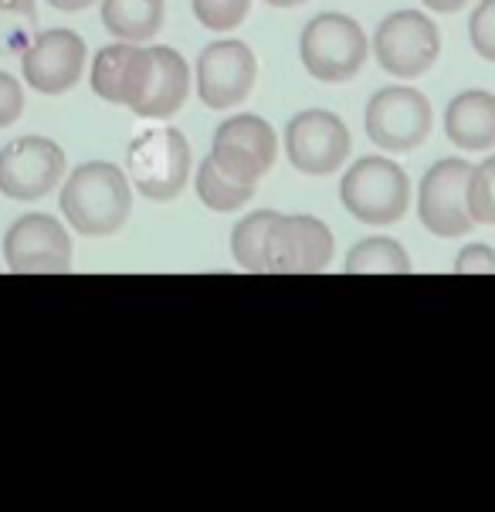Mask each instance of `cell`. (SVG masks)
I'll use <instances>...</instances> for the list:
<instances>
[{"label":"cell","instance_id":"cell-6","mask_svg":"<svg viewBox=\"0 0 495 512\" xmlns=\"http://www.w3.org/2000/svg\"><path fill=\"white\" fill-rule=\"evenodd\" d=\"M468 180L472 163L465 160H438L424 173L418 190L421 224L438 238H465L472 231V211H468Z\"/></svg>","mask_w":495,"mask_h":512},{"label":"cell","instance_id":"cell-16","mask_svg":"<svg viewBox=\"0 0 495 512\" xmlns=\"http://www.w3.org/2000/svg\"><path fill=\"white\" fill-rule=\"evenodd\" d=\"M187 92H190V68L184 62V55L160 45V48H153L150 85H146L140 106L133 112L146 119H167L187 102Z\"/></svg>","mask_w":495,"mask_h":512},{"label":"cell","instance_id":"cell-11","mask_svg":"<svg viewBox=\"0 0 495 512\" xmlns=\"http://www.w3.org/2000/svg\"><path fill=\"white\" fill-rule=\"evenodd\" d=\"M65 173V153L45 136H24L0 150V194L11 201H38Z\"/></svg>","mask_w":495,"mask_h":512},{"label":"cell","instance_id":"cell-10","mask_svg":"<svg viewBox=\"0 0 495 512\" xmlns=\"http://www.w3.org/2000/svg\"><path fill=\"white\" fill-rule=\"evenodd\" d=\"M333 262V231L309 214H279L265 241L268 272H323Z\"/></svg>","mask_w":495,"mask_h":512},{"label":"cell","instance_id":"cell-21","mask_svg":"<svg viewBox=\"0 0 495 512\" xmlns=\"http://www.w3.org/2000/svg\"><path fill=\"white\" fill-rule=\"evenodd\" d=\"M279 218L275 211H255L241 218L231 231V255L245 272H268L265 265V241L272 231V221Z\"/></svg>","mask_w":495,"mask_h":512},{"label":"cell","instance_id":"cell-17","mask_svg":"<svg viewBox=\"0 0 495 512\" xmlns=\"http://www.w3.org/2000/svg\"><path fill=\"white\" fill-rule=\"evenodd\" d=\"M445 133L458 150H492L495 146V95L472 89L451 99Z\"/></svg>","mask_w":495,"mask_h":512},{"label":"cell","instance_id":"cell-7","mask_svg":"<svg viewBox=\"0 0 495 512\" xmlns=\"http://www.w3.org/2000/svg\"><path fill=\"white\" fill-rule=\"evenodd\" d=\"M211 156L228 177L258 187V180L272 170L275 156H279V136L262 116L241 112L217 126Z\"/></svg>","mask_w":495,"mask_h":512},{"label":"cell","instance_id":"cell-20","mask_svg":"<svg viewBox=\"0 0 495 512\" xmlns=\"http://www.w3.org/2000/svg\"><path fill=\"white\" fill-rule=\"evenodd\" d=\"M350 275H404L411 272V258L394 238H363L346 255Z\"/></svg>","mask_w":495,"mask_h":512},{"label":"cell","instance_id":"cell-4","mask_svg":"<svg viewBox=\"0 0 495 512\" xmlns=\"http://www.w3.org/2000/svg\"><path fill=\"white\" fill-rule=\"evenodd\" d=\"M129 177L146 201H173L190 177V143L177 129H146L126 150Z\"/></svg>","mask_w":495,"mask_h":512},{"label":"cell","instance_id":"cell-28","mask_svg":"<svg viewBox=\"0 0 495 512\" xmlns=\"http://www.w3.org/2000/svg\"><path fill=\"white\" fill-rule=\"evenodd\" d=\"M421 4L431 7V11H438V14H455V11H462L468 0H421Z\"/></svg>","mask_w":495,"mask_h":512},{"label":"cell","instance_id":"cell-13","mask_svg":"<svg viewBox=\"0 0 495 512\" xmlns=\"http://www.w3.org/2000/svg\"><path fill=\"white\" fill-rule=\"evenodd\" d=\"M4 255L14 272H68L72 238L51 214H24L7 231Z\"/></svg>","mask_w":495,"mask_h":512},{"label":"cell","instance_id":"cell-5","mask_svg":"<svg viewBox=\"0 0 495 512\" xmlns=\"http://www.w3.org/2000/svg\"><path fill=\"white\" fill-rule=\"evenodd\" d=\"M431 133V102L411 85L380 89L367 106V136L387 153H407Z\"/></svg>","mask_w":495,"mask_h":512},{"label":"cell","instance_id":"cell-19","mask_svg":"<svg viewBox=\"0 0 495 512\" xmlns=\"http://www.w3.org/2000/svg\"><path fill=\"white\" fill-rule=\"evenodd\" d=\"M197 197H201L204 207H211V211H238V207H245L251 197H255V184H241V180L228 177L221 167H217L214 156H207L201 160V170H197Z\"/></svg>","mask_w":495,"mask_h":512},{"label":"cell","instance_id":"cell-22","mask_svg":"<svg viewBox=\"0 0 495 512\" xmlns=\"http://www.w3.org/2000/svg\"><path fill=\"white\" fill-rule=\"evenodd\" d=\"M34 24H38L34 0H0V55L28 48L34 41Z\"/></svg>","mask_w":495,"mask_h":512},{"label":"cell","instance_id":"cell-25","mask_svg":"<svg viewBox=\"0 0 495 512\" xmlns=\"http://www.w3.org/2000/svg\"><path fill=\"white\" fill-rule=\"evenodd\" d=\"M468 38L485 62H495V0H482L468 21Z\"/></svg>","mask_w":495,"mask_h":512},{"label":"cell","instance_id":"cell-8","mask_svg":"<svg viewBox=\"0 0 495 512\" xmlns=\"http://www.w3.org/2000/svg\"><path fill=\"white\" fill-rule=\"evenodd\" d=\"M441 34L431 17L418 11H397L384 17L373 38V55L394 78H418L438 62Z\"/></svg>","mask_w":495,"mask_h":512},{"label":"cell","instance_id":"cell-29","mask_svg":"<svg viewBox=\"0 0 495 512\" xmlns=\"http://www.w3.org/2000/svg\"><path fill=\"white\" fill-rule=\"evenodd\" d=\"M48 4H51V7H58V11H68V14H72V11H85V7H92L95 0H48Z\"/></svg>","mask_w":495,"mask_h":512},{"label":"cell","instance_id":"cell-26","mask_svg":"<svg viewBox=\"0 0 495 512\" xmlns=\"http://www.w3.org/2000/svg\"><path fill=\"white\" fill-rule=\"evenodd\" d=\"M458 275H495V248L489 245H468L455 258Z\"/></svg>","mask_w":495,"mask_h":512},{"label":"cell","instance_id":"cell-12","mask_svg":"<svg viewBox=\"0 0 495 512\" xmlns=\"http://www.w3.org/2000/svg\"><path fill=\"white\" fill-rule=\"evenodd\" d=\"M258 62L245 41H214L197 58V95L207 109L241 106L255 89Z\"/></svg>","mask_w":495,"mask_h":512},{"label":"cell","instance_id":"cell-2","mask_svg":"<svg viewBox=\"0 0 495 512\" xmlns=\"http://www.w3.org/2000/svg\"><path fill=\"white\" fill-rule=\"evenodd\" d=\"M367 34L346 14H319L302 28V68L319 82H350L367 65Z\"/></svg>","mask_w":495,"mask_h":512},{"label":"cell","instance_id":"cell-27","mask_svg":"<svg viewBox=\"0 0 495 512\" xmlns=\"http://www.w3.org/2000/svg\"><path fill=\"white\" fill-rule=\"evenodd\" d=\"M24 112V92L17 85V78H11L7 72H0V129L14 126Z\"/></svg>","mask_w":495,"mask_h":512},{"label":"cell","instance_id":"cell-18","mask_svg":"<svg viewBox=\"0 0 495 512\" xmlns=\"http://www.w3.org/2000/svg\"><path fill=\"white\" fill-rule=\"evenodd\" d=\"M163 0H102V24L119 41H150L163 28Z\"/></svg>","mask_w":495,"mask_h":512},{"label":"cell","instance_id":"cell-1","mask_svg":"<svg viewBox=\"0 0 495 512\" xmlns=\"http://www.w3.org/2000/svg\"><path fill=\"white\" fill-rule=\"evenodd\" d=\"M133 211L129 180L116 163H85L62 187V214L78 234L106 238L126 224Z\"/></svg>","mask_w":495,"mask_h":512},{"label":"cell","instance_id":"cell-15","mask_svg":"<svg viewBox=\"0 0 495 512\" xmlns=\"http://www.w3.org/2000/svg\"><path fill=\"white\" fill-rule=\"evenodd\" d=\"M153 75V48H140L136 41H119L95 55L92 62V92L112 106L136 109Z\"/></svg>","mask_w":495,"mask_h":512},{"label":"cell","instance_id":"cell-24","mask_svg":"<svg viewBox=\"0 0 495 512\" xmlns=\"http://www.w3.org/2000/svg\"><path fill=\"white\" fill-rule=\"evenodd\" d=\"M251 0H194V14L211 31H234L245 24Z\"/></svg>","mask_w":495,"mask_h":512},{"label":"cell","instance_id":"cell-30","mask_svg":"<svg viewBox=\"0 0 495 512\" xmlns=\"http://www.w3.org/2000/svg\"><path fill=\"white\" fill-rule=\"evenodd\" d=\"M265 4H272V7H299V4H306V0H265Z\"/></svg>","mask_w":495,"mask_h":512},{"label":"cell","instance_id":"cell-9","mask_svg":"<svg viewBox=\"0 0 495 512\" xmlns=\"http://www.w3.org/2000/svg\"><path fill=\"white\" fill-rule=\"evenodd\" d=\"M285 156L299 173L326 177L350 156V129L326 109H306L285 126Z\"/></svg>","mask_w":495,"mask_h":512},{"label":"cell","instance_id":"cell-14","mask_svg":"<svg viewBox=\"0 0 495 512\" xmlns=\"http://www.w3.org/2000/svg\"><path fill=\"white\" fill-rule=\"evenodd\" d=\"M21 65L31 89L62 95L78 85V78L85 72V41L68 28L45 31L24 48Z\"/></svg>","mask_w":495,"mask_h":512},{"label":"cell","instance_id":"cell-23","mask_svg":"<svg viewBox=\"0 0 495 512\" xmlns=\"http://www.w3.org/2000/svg\"><path fill=\"white\" fill-rule=\"evenodd\" d=\"M468 211L475 224H495V153L472 170L468 180Z\"/></svg>","mask_w":495,"mask_h":512},{"label":"cell","instance_id":"cell-3","mask_svg":"<svg viewBox=\"0 0 495 512\" xmlns=\"http://www.w3.org/2000/svg\"><path fill=\"white\" fill-rule=\"evenodd\" d=\"M343 207L363 224H394L411 204V180L387 156H363L340 184Z\"/></svg>","mask_w":495,"mask_h":512}]
</instances>
